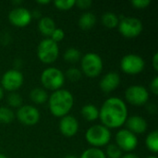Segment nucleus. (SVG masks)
Wrapping results in <instances>:
<instances>
[{
	"label": "nucleus",
	"instance_id": "nucleus-1",
	"mask_svg": "<svg viewBox=\"0 0 158 158\" xmlns=\"http://www.w3.org/2000/svg\"><path fill=\"white\" fill-rule=\"evenodd\" d=\"M102 125L107 129H118L125 124L128 118V108L123 100L118 97L106 99L99 110Z\"/></svg>",
	"mask_w": 158,
	"mask_h": 158
},
{
	"label": "nucleus",
	"instance_id": "nucleus-2",
	"mask_svg": "<svg viewBox=\"0 0 158 158\" xmlns=\"http://www.w3.org/2000/svg\"><path fill=\"white\" fill-rule=\"evenodd\" d=\"M74 104L72 94L65 89L55 91L48 97L49 110L53 116L62 118L69 114Z\"/></svg>",
	"mask_w": 158,
	"mask_h": 158
},
{
	"label": "nucleus",
	"instance_id": "nucleus-3",
	"mask_svg": "<svg viewBox=\"0 0 158 158\" xmlns=\"http://www.w3.org/2000/svg\"><path fill=\"white\" fill-rule=\"evenodd\" d=\"M85 139L88 143L94 148L102 147L108 144V143L110 142L111 132L109 129H107L104 125L97 124L90 127L87 130L85 133Z\"/></svg>",
	"mask_w": 158,
	"mask_h": 158
},
{
	"label": "nucleus",
	"instance_id": "nucleus-4",
	"mask_svg": "<svg viewBox=\"0 0 158 158\" xmlns=\"http://www.w3.org/2000/svg\"><path fill=\"white\" fill-rule=\"evenodd\" d=\"M81 73L87 77L95 78L103 70V60L96 53H87L81 58Z\"/></svg>",
	"mask_w": 158,
	"mask_h": 158
},
{
	"label": "nucleus",
	"instance_id": "nucleus-5",
	"mask_svg": "<svg viewBox=\"0 0 158 158\" xmlns=\"http://www.w3.org/2000/svg\"><path fill=\"white\" fill-rule=\"evenodd\" d=\"M59 55V47L57 43L50 38L42 40L37 46V56L43 63L51 64L55 62Z\"/></svg>",
	"mask_w": 158,
	"mask_h": 158
},
{
	"label": "nucleus",
	"instance_id": "nucleus-6",
	"mask_svg": "<svg viewBox=\"0 0 158 158\" xmlns=\"http://www.w3.org/2000/svg\"><path fill=\"white\" fill-rule=\"evenodd\" d=\"M41 81L45 89L55 92L64 85L65 75L59 69L47 68L41 74Z\"/></svg>",
	"mask_w": 158,
	"mask_h": 158
},
{
	"label": "nucleus",
	"instance_id": "nucleus-7",
	"mask_svg": "<svg viewBox=\"0 0 158 158\" xmlns=\"http://www.w3.org/2000/svg\"><path fill=\"white\" fill-rule=\"evenodd\" d=\"M119 32L127 38H135L143 31L142 21L134 17H122L118 22Z\"/></svg>",
	"mask_w": 158,
	"mask_h": 158
},
{
	"label": "nucleus",
	"instance_id": "nucleus-8",
	"mask_svg": "<svg viewBox=\"0 0 158 158\" xmlns=\"http://www.w3.org/2000/svg\"><path fill=\"white\" fill-rule=\"evenodd\" d=\"M145 67L143 58L136 54H128L124 56L120 61V69L123 72L130 75L141 73Z\"/></svg>",
	"mask_w": 158,
	"mask_h": 158
},
{
	"label": "nucleus",
	"instance_id": "nucleus-9",
	"mask_svg": "<svg viewBox=\"0 0 158 158\" xmlns=\"http://www.w3.org/2000/svg\"><path fill=\"white\" fill-rule=\"evenodd\" d=\"M125 98L132 106H141L149 100V92L144 86L131 85L125 92Z\"/></svg>",
	"mask_w": 158,
	"mask_h": 158
},
{
	"label": "nucleus",
	"instance_id": "nucleus-10",
	"mask_svg": "<svg viewBox=\"0 0 158 158\" xmlns=\"http://www.w3.org/2000/svg\"><path fill=\"white\" fill-rule=\"evenodd\" d=\"M23 75L18 69H9L6 71L1 79L2 88L8 92H16L23 84Z\"/></svg>",
	"mask_w": 158,
	"mask_h": 158
},
{
	"label": "nucleus",
	"instance_id": "nucleus-11",
	"mask_svg": "<svg viewBox=\"0 0 158 158\" xmlns=\"http://www.w3.org/2000/svg\"><path fill=\"white\" fill-rule=\"evenodd\" d=\"M116 143L121 151L131 152L138 145V138L127 129H122L116 134Z\"/></svg>",
	"mask_w": 158,
	"mask_h": 158
},
{
	"label": "nucleus",
	"instance_id": "nucleus-12",
	"mask_svg": "<svg viewBox=\"0 0 158 158\" xmlns=\"http://www.w3.org/2000/svg\"><path fill=\"white\" fill-rule=\"evenodd\" d=\"M40 117L39 110L35 106L30 105L21 106L17 111L18 119L26 126H33L37 124L40 120Z\"/></svg>",
	"mask_w": 158,
	"mask_h": 158
},
{
	"label": "nucleus",
	"instance_id": "nucleus-13",
	"mask_svg": "<svg viewBox=\"0 0 158 158\" xmlns=\"http://www.w3.org/2000/svg\"><path fill=\"white\" fill-rule=\"evenodd\" d=\"M31 19V12L21 6L15 7L8 13V20L17 27H25L29 25Z\"/></svg>",
	"mask_w": 158,
	"mask_h": 158
},
{
	"label": "nucleus",
	"instance_id": "nucleus-14",
	"mask_svg": "<svg viewBox=\"0 0 158 158\" xmlns=\"http://www.w3.org/2000/svg\"><path fill=\"white\" fill-rule=\"evenodd\" d=\"M59 131L66 137H73L79 131V121L74 116L66 115L59 121Z\"/></svg>",
	"mask_w": 158,
	"mask_h": 158
},
{
	"label": "nucleus",
	"instance_id": "nucleus-15",
	"mask_svg": "<svg viewBox=\"0 0 158 158\" xmlns=\"http://www.w3.org/2000/svg\"><path fill=\"white\" fill-rule=\"evenodd\" d=\"M120 84V76L114 71H110L106 73L100 81V88L101 90L106 93L109 94L115 91Z\"/></svg>",
	"mask_w": 158,
	"mask_h": 158
},
{
	"label": "nucleus",
	"instance_id": "nucleus-16",
	"mask_svg": "<svg viewBox=\"0 0 158 158\" xmlns=\"http://www.w3.org/2000/svg\"><path fill=\"white\" fill-rule=\"evenodd\" d=\"M127 130L132 132L133 134H142L146 131L148 124L145 118L141 116H131L127 118L126 122Z\"/></svg>",
	"mask_w": 158,
	"mask_h": 158
},
{
	"label": "nucleus",
	"instance_id": "nucleus-17",
	"mask_svg": "<svg viewBox=\"0 0 158 158\" xmlns=\"http://www.w3.org/2000/svg\"><path fill=\"white\" fill-rule=\"evenodd\" d=\"M56 28V27L54 19L49 17H43L38 22V29L44 36H51Z\"/></svg>",
	"mask_w": 158,
	"mask_h": 158
},
{
	"label": "nucleus",
	"instance_id": "nucleus-18",
	"mask_svg": "<svg viewBox=\"0 0 158 158\" xmlns=\"http://www.w3.org/2000/svg\"><path fill=\"white\" fill-rule=\"evenodd\" d=\"M95 22H96V17L92 12H85L79 19V26L81 29L84 31L93 28L95 25Z\"/></svg>",
	"mask_w": 158,
	"mask_h": 158
},
{
	"label": "nucleus",
	"instance_id": "nucleus-19",
	"mask_svg": "<svg viewBox=\"0 0 158 158\" xmlns=\"http://www.w3.org/2000/svg\"><path fill=\"white\" fill-rule=\"evenodd\" d=\"M81 112V116L88 121H94L99 118V109L93 104L83 106Z\"/></svg>",
	"mask_w": 158,
	"mask_h": 158
},
{
	"label": "nucleus",
	"instance_id": "nucleus-20",
	"mask_svg": "<svg viewBox=\"0 0 158 158\" xmlns=\"http://www.w3.org/2000/svg\"><path fill=\"white\" fill-rule=\"evenodd\" d=\"M30 99L37 105L44 104L48 100V94L44 89L36 87L30 92Z\"/></svg>",
	"mask_w": 158,
	"mask_h": 158
},
{
	"label": "nucleus",
	"instance_id": "nucleus-21",
	"mask_svg": "<svg viewBox=\"0 0 158 158\" xmlns=\"http://www.w3.org/2000/svg\"><path fill=\"white\" fill-rule=\"evenodd\" d=\"M119 19L117 14L113 12H106L102 16V23L109 29H113L118 25Z\"/></svg>",
	"mask_w": 158,
	"mask_h": 158
},
{
	"label": "nucleus",
	"instance_id": "nucleus-22",
	"mask_svg": "<svg viewBox=\"0 0 158 158\" xmlns=\"http://www.w3.org/2000/svg\"><path fill=\"white\" fill-rule=\"evenodd\" d=\"M145 144L149 151H151L154 154H156L158 152V131H154L150 132L146 139H145Z\"/></svg>",
	"mask_w": 158,
	"mask_h": 158
},
{
	"label": "nucleus",
	"instance_id": "nucleus-23",
	"mask_svg": "<svg viewBox=\"0 0 158 158\" xmlns=\"http://www.w3.org/2000/svg\"><path fill=\"white\" fill-rule=\"evenodd\" d=\"M64 59L69 63H76L81 59V52L76 48H69L64 54Z\"/></svg>",
	"mask_w": 158,
	"mask_h": 158
},
{
	"label": "nucleus",
	"instance_id": "nucleus-24",
	"mask_svg": "<svg viewBox=\"0 0 158 158\" xmlns=\"http://www.w3.org/2000/svg\"><path fill=\"white\" fill-rule=\"evenodd\" d=\"M80 158H106V156L101 149L93 147L85 150Z\"/></svg>",
	"mask_w": 158,
	"mask_h": 158
},
{
	"label": "nucleus",
	"instance_id": "nucleus-25",
	"mask_svg": "<svg viewBox=\"0 0 158 158\" xmlns=\"http://www.w3.org/2000/svg\"><path fill=\"white\" fill-rule=\"evenodd\" d=\"M14 117H15L14 113L10 108L5 106L0 107V123H4V124L10 123L13 121Z\"/></svg>",
	"mask_w": 158,
	"mask_h": 158
},
{
	"label": "nucleus",
	"instance_id": "nucleus-26",
	"mask_svg": "<svg viewBox=\"0 0 158 158\" xmlns=\"http://www.w3.org/2000/svg\"><path fill=\"white\" fill-rule=\"evenodd\" d=\"M81 74L82 73H81V71L79 69H77V68H70V69H69L66 71V73L64 75L70 81L75 82V81H78L81 78Z\"/></svg>",
	"mask_w": 158,
	"mask_h": 158
},
{
	"label": "nucleus",
	"instance_id": "nucleus-27",
	"mask_svg": "<svg viewBox=\"0 0 158 158\" xmlns=\"http://www.w3.org/2000/svg\"><path fill=\"white\" fill-rule=\"evenodd\" d=\"M7 104L12 107H20L22 104V98L15 92L10 93L7 96Z\"/></svg>",
	"mask_w": 158,
	"mask_h": 158
},
{
	"label": "nucleus",
	"instance_id": "nucleus-28",
	"mask_svg": "<svg viewBox=\"0 0 158 158\" xmlns=\"http://www.w3.org/2000/svg\"><path fill=\"white\" fill-rule=\"evenodd\" d=\"M106 156L109 158H121L122 151L117 144H109L106 147Z\"/></svg>",
	"mask_w": 158,
	"mask_h": 158
},
{
	"label": "nucleus",
	"instance_id": "nucleus-29",
	"mask_svg": "<svg viewBox=\"0 0 158 158\" xmlns=\"http://www.w3.org/2000/svg\"><path fill=\"white\" fill-rule=\"evenodd\" d=\"M75 0H56L54 2V5L60 10H69L75 6Z\"/></svg>",
	"mask_w": 158,
	"mask_h": 158
},
{
	"label": "nucleus",
	"instance_id": "nucleus-30",
	"mask_svg": "<svg viewBox=\"0 0 158 158\" xmlns=\"http://www.w3.org/2000/svg\"><path fill=\"white\" fill-rule=\"evenodd\" d=\"M65 37V32L62 29L60 28H56L55 31L52 32L51 36H50V39H52L54 42L57 43V42H60L64 39Z\"/></svg>",
	"mask_w": 158,
	"mask_h": 158
},
{
	"label": "nucleus",
	"instance_id": "nucleus-31",
	"mask_svg": "<svg viewBox=\"0 0 158 158\" xmlns=\"http://www.w3.org/2000/svg\"><path fill=\"white\" fill-rule=\"evenodd\" d=\"M131 4L136 8H145L151 4V1L150 0H132Z\"/></svg>",
	"mask_w": 158,
	"mask_h": 158
},
{
	"label": "nucleus",
	"instance_id": "nucleus-32",
	"mask_svg": "<svg viewBox=\"0 0 158 158\" xmlns=\"http://www.w3.org/2000/svg\"><path fill=\"white\" fill-rule=\"evenodd\" d=\"M92 1L91 0H77L75 5H77L81 9H86L89 8L92 6Z\"/></svg>",
	"mask_w": 158,
	"mask_h": 158
},
{
	"label": "nucleus",
	"instance_id": "nucleus-33",
	"mask_svg": "<svg viewBox=\"0 0 158 158\" xmlns=\"http://www.w3.org/2000/svg\"><path fill=\"white\" fill-rule=\"evenodd\" d=\"M150 89H151V92L155 94V95H157L158 94V77H155L153 79V81H151L150 83Z\"/></svg>",
	"mask_w": 158,
	"mask_h": 158
},
{
	"label": "nucleus",
	"instance_id": "nucleus-34",
	"mask_svg": "<svg viewBox=\"0 0 158 158\" xmlns=\"http://www.w3.org/2000/svg\"><path fill=\"white\" fill-rule=\"evenodd\" d=\"M153 66L156 70H158V53H156L153 57Z\"/></svg>",
	"mask_w": 158,
	"mask_h": 158
},
{
	"label": "nucleus",
	"instance_id": "nucleus-35",
	"mask_svg": "<svg viewBox=\"0 0 158 158\" xmlns=\"http://www.w3.org/2000/svg\"><path fill=\"white\" fill-rule=\"evenodd\" d=\"M121 158H140V157H139L138 156L134 155V154H131V153H129V154H126V155L122 156Z\"/></svg>",
	"mask_w": 158,
	"mask_h": 158
},
{
	"label": "nucleus",
	"instance_id": "nucleus-36",
	"mask_svg": "<svg viewBox=\"0 0 158 158\" xmlns=\"http://www.w3.org/2000/svg\"><path fill=\"white\" fill-rule=\"evenodd\" d=\"M49 3H50L49 0H38L37 1V4H39V5H47Z\"/></svg>",
	"mask_w": 158,
	"mask_h": 158
},
{
	"label": "nucleus",
	"instance_id": "nucleus-37",
	"mask_svg": "<svg viewBox=\"0 0 158 158\" xmlns=\"http://www.w3.org/2000/svg\"><path fill=\"white\" fill-rule=\"evenodd\" d=\"M3 96H4V91H3V88L0 86V100L3 98Z\"/></svg>",
	"mask_w": 158,
	"mask_h": 158
},
{
	"label": "nucleus",
	"instance_id": "nucleus-38",
	"mask_svg": "<svg viewBox=\"0 0 158 158\" xmlns=\"http://www.w3.org/2000/svg\"><path fill=\"white\" fill-rule=\"evenodd\" d=\"M64 158H77V156H75L74 155H68V156H66Z\"/></svg>",
	"mask_w": 158,
	"mask_h": 158
},
{
	"label": "nucleus",
	"instance_id": "nucleus-39",
	"mask_svg": "<svg viewBox=\"0 0 158 158\" xmlns=\"http://www.w3.org/2000/svg\"><path fill=\"white\" fill-rule=\"evenodd\" d=\"M0 158H7L5 155H3V154H0Z\"/></svg>",
	"mask_w": 158,
	"mask_h": 158
},
{
	"label": "nucleus",
	"instance_id": "nucleus-40",
	"mask_svg": "<svg viewBox=\"0 0 158 158\" xmlns=\"http://www.w3.org/2000/svg\"><path fill=\"white\" fill-rule=\"evenodd\" d=\"M147 158H156V156H149V157H147Z\"/></svg>",
	"mask_w": 158,
	"mask_h": 158
},
{
	"label": "nucleus",
	"instance_id": "nucleus-41",
	"mask_svg": "<svg viewBox=\"0 0 158 158\" xmlns=\"http://www.w3.org/2000/svg\"><path fill=\"white\" fill-rule=\"evenodd\" d=\"M39 158H41V157H39Z\"/></svg>",
	"mask_w": 158,
	"mask_h": 158
}]
</instances>
